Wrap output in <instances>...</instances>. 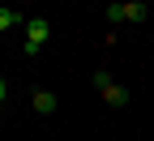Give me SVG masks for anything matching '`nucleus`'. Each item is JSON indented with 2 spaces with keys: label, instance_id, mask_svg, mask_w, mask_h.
<instances>
[{
  "label": "nucleus",
  "instance_id": "obj_3",
  "mask_svg": "<svg viewBox=\"0 0 154 141\" xmlns=\"http://www.w3.org/2000/svg\"><path fill=\"white\" fill-rule=\"evenodd\" d=\"M13 26H17V13L0 5V34H5V30H13Z\"/></svg>",
  "mask_w": 154,
  "mask_h": 141
},
{
  "label": "nucleus",
  "instance_id": "obj_4",
  "mask_svg": "<svg viewBox=\"0 0 154 141\" xmlns=\"http://www.w3.org/2000/svg\"><path fill=\"white\" fill-rule=\"evenodd\" d=\"M124 17H128V22H137V17H146V5H141V0H128V5H124Z\"/></svg>",
  "mask_w": 154,
  "mask_h": 141
},
{
  "label": "nucleus",
  "instance_id": "obj_2",
  "mask_svg": "<svg viewBox=\"0 0 154 141\" xmlns=\"http://www.w3.org/2000/svg\"><path fill=\"white\" fill-rule=\"evenodd\" d=\"M34 111L51 115V111H56V94H51V90H38V94H34Z\"/></svg>",
  "mask_w": 154,
  "mask_h": 141
},
{
  "label": "nucleus",
  "instance_id": "obj_5",
  "mask_svg": "<svg viewBox=\"0 0 154 141\" xmlns=\"http://www.w3.org/2000/svg\"><path fill=\"white\" fill-rule=\"evenodd\" d=\"M0 103H5V81H0Z\"/></svg>",
  "mask_w": 154,
  "mask_h": 141
},
{
  "label": "nucleus",
  "instance_id": "obj_1",
  "mask_svg": "<svg viewBox=\"0 0 154 141\" xmlns=\"http://www.w3.org/2000/svg\"><path fill=\"white\" fill-rule=\"evenodd\" d=\"M43 43H47V22H43V17H34V22L26 26V56H34Z\"/></svg>",
  "mask_w": 154,
  "mask_h": 141
}]
</instances>
